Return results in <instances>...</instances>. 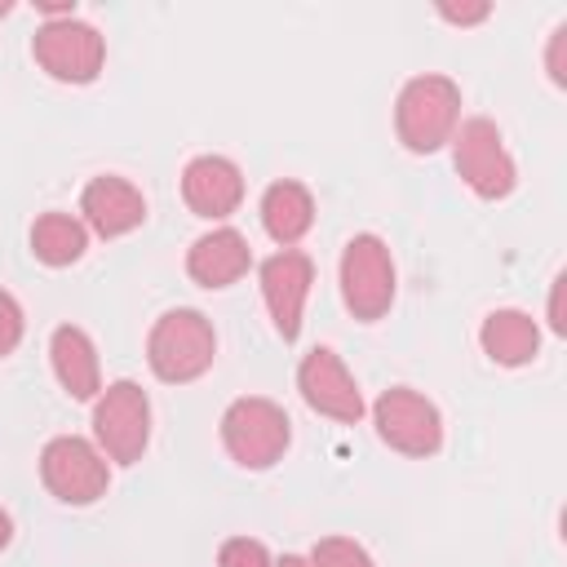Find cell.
<instances>
[{"label": "cell", "instance_id": "6da1fadb", "mask_svg": "<svg viewBox=\"0 0 567 567\" xmlns=\"http://www.w3.org/2000/svg\"><path fill=\"white\" fill-rule=\"evenodd\" d=\"M213 359H217V332H213V319L204 310L177 306V310H164L151 323L146 363H151V372L164 385H190V381H199L213 368Z\"/></svg>", "mask_w": 567, "mask_h": 567}, {"label": "cell", "instance_id": "7a4b0ae2", "mask_svg": "<svg viewBox=\"0 0 567 567\" xmlns=\"http://www.w3.org/2000/svg\"><path fill=\"white\" fill-rule=\"evenodd\" d=\"M461 124V84L447 75H412L394 102V133L412 155H434Z\"/></svg>", "mask_w": 567, "mask_h": 567}, {"label": "cell", "instance_id": "3957f363", "mask_svg": "<svg viewBox=\"0 0 567 567\" xmlns=\"http://www.w3.org/2000/svg\"><path fill=\"white\" fill-rule=\"evenodd\" d=\"M292 443V421L275 399L244 394L221 412V447L239 470H270Z\"/></svg>", "mask_w": 567, "mask_h": 567}, {"label": "cell", "instance_id": "277c9868", "mask_svg": "<svg viewBox=\"0 0 567 567\" xmlns=\"http://www.w3.org/2000/svg\"><path fill=\"white\" fill-rule=\"evenodd\" d=\"M337 279H341V301L359 323H377L390 315L399 284H394V257L381 235H372V230L350 235L341 248Z\"/></svg>", "mask_w": 567, "mask_h": 567}, {"label": "cell", "instance_id": "5b68a950", "mask_svg": "<svg viewBox=\"0 0 567 567\" xmlns=\"http://www.w3.org/2000/svg\"><path fill=\"white\" fill-rule=\"evenodd\" d=\"M452 168L478 199H505L518 186V164L487 115H470L452 133Z\"/></svg>", "mask_w": 567, "mask_h": 567}, {"label": "cell", "instance_id": "8992f818", "mask_svg": "<svg viewBox=\"0 0 567 567\" xmlns=\"http://www.w3.org/2000/svg\"><path fill=\"white\" fill-rule=\"evenodd\" d=\"M93 443L106 461L133 465L151 443V399L137 381H111L93 399Z\"/></svg>", "mask_w": 567, "mask_h": 567}, {"label": "cell", "instance_id": "52a82bcc", "mask_svg": "<svg viewBox=\"0 0 567 567\" xmlns=\"http://www.w3.org/2000/svg\"><path fill=\"white\" fill-rule=\"evenodd\" d=\"M31 58L58 84H93L106 66V35L93 22L58 18L31 35Z\"/></svg>", "mask_w": 567, "mask_h": 567}, {"label": "cell", "instance_id": "ba28073f", "mask_svg": "<svg viewBox=\"0 0 567 567\" xmlns=\"http://www.w3.org/2000/svg\"><path fill=\"white\" fill-rule=\"evenodd\" d=\"M372 425L381 434V443L399 456H412V461H425L443 447V416L439 408L412 390V385H390L377 394L372 403Z\"/></svg>", "mask_w": 567, "mask_h": 567}, {"label": "cell", "instance_id": "9c48e42d", "mask_svg": "<svg viewBox=\"0 0 567 567\" xmlns=\"http://www.w3.org/2000/svg\"><path fill=\"white\" fill-rule=\"evenodd\" d=\"M40 478L53 501L62 505H93L111 487V461L97 452L93 439L58 434L40 452Z\"/></svg>", "mask_w": 567, "mask_h": 567}, {"label": "cell", "instance_id": "30bf717a", "mask_svg": "<svg viewBox=\"0 0 567 567\" xmlns=\"http://www.w3.org/2000/svg\"><path fill=\"white\" fill-rule=\"evenodd\" d=\"M297 390H301L310 412H319L328 421H341V425H359L363 412H368V403L359 394V381L350 377V368L341 363V354L332 346H315V350L301 354Z\"/></svg>", "mask_w": 567, "mask_h": 567}, {"label": "cell", "instance_id": "8fae6325", "mask_svg": "<svg viewBox=\"0 0 567 567\" xmlns=\"http://www.w3.org/2000/svg\"><path fill=\"white\" fill-rule=\"evenodd\" d=\"M261 279V301L270 310V323L284 341L301 337V315H306V297L315 288V261L301 248H279L261 261L257 270Z\"/></svg>", "mask_w": 567, "mask_h": 567}, {"label": "cell", "instance_id": "7c38bea8", "mask_svg": "<svg viewBox=\"0 0 567 567\" xmlns=\"http://www.w3.org/2000/svg\"><path fill=\"white\" fill-rule=\"evenodd\" d=\"M80 217L93 235L120 239V235H133L146 221V195L120 173H97L80 190Z\"/></svg>", "mask_w": 567, "mask_h": 567}, {"label": "cell", "instance_id": "4fadbf2b", "mask_svg": "<svg viewBox=\"0 0 567 567\" xmlns=\"http://www.w3.org/2000/svg\"><path fill=\"white\" fill-rule=\"evenodd\" d=\"M182 199L204 221H226L244 204V168L226 155H195L182 168Z\"/></svg>", "mask_w": 567, "mask_h": 567}, {"label": "cell", "instance_id": "5bb4252c", "mask_svg": "<svg viewBox=\"0 0 567 567\" xmlns=\"http://www.w3.org/2000/svg\"><path fill=\"white\" fill-rule=\"evenodd\" d=\"M248 266H252V248L235 226H213L186 252V275L199 288H230L248 275Z\"/></svg>", "mask_w": 567, "mask_h": 567}, {"label": "cell", "instance_id": "9a60e30c", "mask_svg": "<svg viewBox=\"0 0 567 567\" xmlns=\"http://www.w3.org/2000/svg\"><path fill=\"white\" fill-rule=\"evenodd\" d=\"M49 363H53V377L58 385L80 399V403H93L102 394V363H97V346L84 328L75 323H58L53 337H49Z\"/></svg>", "mask_w": 567, "mask_h": 567}, {"label": "cell", "instance_id": "2e32d148", "mask_svg": "<svg viewBox=\"0 0 567 567\" xmlns=\"http://www.w3.org/2000/svg\"><path fill=\"white\" fill-rule=\"evenodd\" d=\"M261 226L279 248H297L315 226V195L306 182L279 177L261 195Z\"/></svg>", "mask_w": 567, "mask_h": 567}, {"label": "cell", "instance_id": "e0dca14e", "mask_svg": "<svg viewBox=\"0 0 567 567\" xmlns=\"http://www.w3.org/2000/svg\"><path fill=\"white\" fill-rule=\"evenodd\" d=\"M478 346L496 368H523L540 350V328H536V319L527 310L505 306V310H492L478 323Z\"/></svg>", "mask_w": 567, "mask_h": 567}, {"label": "cell", "instance_id": "ac0fdd59", "mask_svg": "<svg viewBox=\"0 0 567 567\" xmlns=\"http://www.w3.org/2000/svg\"><path fill=\"white\" fill-rule=\"evenodd\" d=\"M89 248V226L75 217V213H40L35 226H31V252L35 261L62 270V266H75Z\"/></svg>", "mask_w": 567, "mask_h": 567}, {"label": "cell", "instance_id": "d6986e66", "mask_svg": "<svg viewBox=\"0 0 567 567\" xmlns=\"http://www.w3.org/2000/svg\"><path fill=\"white\" fill-rule=\"evenodd\" d=\"M310 567H377L372 554L350 536H323L310 549Z\"/></svg>", "mask_w": 567, "mask_h": 567}, {"label": "cell", "instance_id": "ffe728a7", "mask_svg": "<svg viewBox=\"0 0 567 567\" xmlns=\"http://www.w3.org/2000/svg\"><path fill=\"white\" fill-rule=\"evenodd\" d=\"M217 567H275V558L257 536H230L217 549Z\"/></svg>", "mask_w": 567, "mask_h": 567}, {"label": "cell", "instance_id": "44dd1931", "mask_svg": "<svg viewBox=\"0 0 567 567\" xmlns=\"http://www.w3.org/2000/svg\"><path fill=\"white\" fill-rule=\"evenodd\" d=\"M22 332H27V315H22L18 297L0 288V359H9L22 346Z\"/></svg>", "mask_w": 567, "mask_h": 567}, {"label": "cell", "instance_id": "7402d4cb", "mask_svg": "<svg viewBox=\"0 0 567 567\" xmlns=\"http://www.w3.org/2000/svg\"><path fill=\"white\" fill-rule=\"evenodd\" d=\"M545 71H549L554 89H567V22H558L545 44Z\"/></svg>", "mask_w": 567, "mask_h": 567}, {"label": "cell", "instance_id": "603a6c76", "mask_svg": "<svg viewBox=\"0 0 567 567\" xmlns=\"http://www.w3.org/2000/svg\"><path fill=\"white\" fill-rule=\"evenodd\" d=\"M434 13H439L443 22H452V27H478V22L492 18V4H487V0H478V4H439Z\"/></svg>", "mask_w": 567, "mask_h": 567}, {"label": "cell", "instance_id": "cb8c5ba5", "mask_svg": "<svg viewBox=\"0 0 567 567\" xmlns=\"http://www.w3.org/2000/svg\"><path fill=\"white\" fill-rule=\"evenodd\" d=\"M563 288H567V275H558V279H554V288H549V328H554L558 337H567V315H563Z\"/></svg>", "mask_w": 567, "mask_h": 567}, {"label": "cell", "instance_id": "d4e9b609", "mask_svg": "<svg viewBox=\"0 0 567 567\" xmlns=\"http://www.w3.org/2000/svg\"><path fill=\"white\" fill-rule=\"evenodd\" d=\"M9 540H13V518L9 509H0V549H9Z\"/></svg>", "mask_w": 567, "mask_h": 567}, {"label": "cell", "instance_id": "484cf974", "mask_svg": "<svg viewBox=\"0 0 567 567\" xmlns=\"http://www.w3.org/2000/svg\"><path fill=\"white\" fill-rule=\"evenodd\" d=\"M275 567H310V558H301V554H284Z\"/></svg>", "mask_w": 567, "mask_h": 567}, {"label": "cell", "instance_id": "4316f807", "mask_svg": "<svg viewBox=\"0 0 567 567\" xmlns=\"http://www.w3.org/2000/svg\"><path fill=\"white\" fill-rule=\"evenodd\" d=\"M13 13V0H0V18H9Z\"/></svg>", "mask_w": 567, "mask_h": 567}]
</instances>
